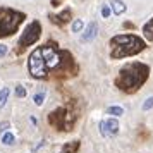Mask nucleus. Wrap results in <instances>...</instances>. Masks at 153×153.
<instances>
[{"mask_svg": "<svg viewBox=\"0 0 153 153\" xmlns=\"http://www.w3.org/2000/svg\"><path fill=\"white\" fill-rule=\"evenodd\" d=\"M81 29H83V21L81 19H76V21L72 22V31L74 33H79Z\"/></svg>", "mask_w": 153, "mask_h": 153, "instance_id": "17", "label": "nucleus"}, {"mask_svg": "<svg viewBox=\"0 0 153 153\" xmlns=\"http://www.w3.org/2000/svg\"><path fill=\"white\" fill-rule=\"evenodd\" d=\"M98 35V24L97 22H90L88 24V28L84 29L83 36H81V42H91V40H95Z\"/></svg>", "mask_w": 153, "mask_h": 153, "instance_id": "8", "label": "nucleus"}, {"mask_svg": "<svg viewBox=\"0 0 153 153\" xmlns=\"http://www.w3.org/2000/svg\"><path fill=\"white\" fill-rule=\"evenodd\" d=\"M40 33H42V26H40V22L33 21L28 28L24 29L21 40H19V48H26V47H29V45L36 43V40L40 38Z\"/></svg>", "mask_w": 153, "mask_h": 153, "instance_id": "6", "label": "nucleus"}, {"mask_svg": "<svg viewBox=\"0 0 153 153\" xmlns=\"http://www.w3.org/2000/svg\"><path fill=\"white\" fill-rule=\"evenodd\" d=\"M9 126H10V124H9L7 120H5V122H0V132H4V134H5V131L9 129Z\"/></svg>", "mask_w": 153, "mask_h": 153, "instance_id": "21", "label": "nucleus"}, {"mask_svg": "<svg viewBox=\"0 0 153 153\" xmlns=\"http://www.w3.org/2000/svg\"><path fill=\"white\" fill-rule=\"evenodd\" d=\"M72 57L67 52H60L59 48H55L53 45H43L29 55L28 60V69L29 74L36 79L45 77L52 71H60L64 69L65 62H71Z\"/></svg>", "mask_w": 153, "mask_h": 153, "instance_id": "1", "label": "nucleus"}, {"mask_svg": "<svg viewBox=\"0 0 153 153\" xmlns=\"http://www.w3.org/2000/svg\"><path fill=\"white\" fill-rule=\"evenodd\" d=\"M107 114H110V115H115V117H119V115H122V114H124V110H122L120 107H108V108H107Z\"/></svg>", "mask_w": 153, "mask_h": 153, "instance_id": "15", "label": "nucleus"}, {"mask_svg": "<svg viewBox=\"0 0 153 153\" xmlns=\"http://www.w3.org/2000/svg\"><path fill=\"white\" fill-rule=\"evenodd\" d=\"M143 35H145L146 40L153 42V19H150V21L143 26Z\"/></svg>", "mask_w": 153, "mask_h": 153, "instance_id": "10", "label": "nucleus"}, {"mask_svg": "<svg viewBox=\"0 0 153 153\" xmlns=\"http://www.w3.org/2000/svg\"><path fill=\"white\" fill-rule=\"evenodd\" d=\"M52 19L55 22H59V24H64V22H67L71 19V10L69 9H65L62 14H59V16H52Z\"/></svg>", "mask_w": 153, "mask_h": 153, "instance_id": "11", "label": "nucleus"}, {"mask_svg": "<svg viewBox=\"0 0 153 153\" xmlns=\"http://www.w3.org/2000/svg\"><path fill=\"white\" fill-rule=\"evenodd\" d=\"M33 100H35V103H36V105H42V103H43V100H45V91H38V93L35 95V98H33Z\"/></svg>", "mask_w": 153, "mask_h": 153, "instance_id": "16", "label": "nucleus"}, {"mask_svg": "<svg viewBox=\"0 0 153 153\" xmlns=\"http://www.w3.org/2000/svg\"><path fill=\"white\" fill-rule=\"evenodd\" d=\"M24 19L22 12H17L14 9L2 7L0 9V36H9L16 33L19 24Z\"/></svg>", "mask_w": 153, "mask_h": 153, "instance_id": "4", "label": "nucleus"}, {"mask_svg": "<svg viewBox=\"0 0 153 153\" xmlns=\"http://www.w3.org/2000/svg\"><path fill=\"white\" fill-rule=\"evenodd\" d=\"M16 97L17 98H24L26 97V90H24L22 86H17V88H16Z\"/></svg>", "mask_w": 153, "mask_h": 153, "instance_id": "19", "label": "nucleus"}, {"mask_svg": "<svg viewBox=\"0 0 153 153\" xmlns=\"http://www.w3.org/2000/svg\"><path fill=\"white\" fill-rule=\"evenodd\" d=\"M5 53H7V47L5 45H0V57H4Z\"/></svg>", "mask_w": 153, "mask_h": 153, "instance_id": "22", "label": "nucleus"}, {"mask_svg": "<svg viewBox=\"0 0 153 153\" xmlns=\"http://www.w3.org/2000/svg\"><path fill=\"white\" fill-rule=\"evenodd\" d=\"M145 48V42L134 35H117L110 40V55L112 59H124L139 53Z\"/></svg>", "mask_w": 153, "mask_h": 153, "instance_id": "3", "label": "nucleus"}, {"mask_svg": "<svg viewBox=\"0 0 153 153\" xmlns=\"http://www.w3.org/2000/svg\"><path fill=\"white\" fill-rule=\"evenodd\" d=\"M7 98H9V88H4L0 91V108L7 103Z\"/></svg>", "mask_w": 153, "mask_h": 153, "instance_id": "14", "label": "nucleus"}, {"mask_svg": "<svg viewBox=\"0 0 153 153\" xmlns=\"http://www.w3.org/2000/svg\"><path fill=\"white\" fill-rule=\"evenodd\" d=\"M152 107H153V97H148L143 103V110H150Z\"/></svg>", "mask_w": 153, "mask_h": 153, "instance_id": "18", "label": "nucleus"}, {"mask_svg": "<svg viewBox=\"0 0 153 153\" xmlns=\"http://www.w3.org/2000/svg\"><path fill=\"white\" fill-rule=\"evenodd\" d=\"M50 124L55 126L57 129H62V131H69L71 126H72V120H71V114L67 108H57L55 112L50 114Z\"/></svg>", "mask_w": 153, "mask_h": 153, "instance_id": "5", "label": "nucleus"}, {"mask_svg": "<svg viewBox=\"0 0 153 153\" xmlns=\"http://www.w3.org/2000/svg\"><path fill=\"white\" fill-rule=\"evenodd\" d=\"M108 5H110V9L114 10V14H117V16H120V14L126 12V4L120 2V0H112Z\"/></svg>", "mask_w": 153, "mask_h": 153, "instance_id": "9", "label": "nucleus"}, {"mask_svg": "<svg viewBox=\"0 0 153 153\" xmlns=\"http://www.w3.org/2000/svg\"><path fill=\"white\" fill-rule=\"evenodd\" d=\"M77 148H79V143H77V141H72V143H69V145L64 146V150L60 153H74Z\"/></svg>", "mask_w": 153, "mask_h": 153, "instance_id": "12", "label": "nucleus"}, {"mask_svg": "<svg viewBox=\"0 0 153 153\" xmlns=\"http://www.w3.org/2000/svg\"><path fill=\"white\" fill-rule=\"evenodd\" d=\"M148 72H150V69L145 64H139V62L127 64V65H124L122 69L119 71V76L115 79V86L120 91L132 93V91H136L146 81Z\"/></svg>", "mask_w": 153, "mask_h": 153, "instance_id": "2", "label": "nucleus"}, {"mask_svg": "<svg viewBox=\"0 0 153 153\" xmlns=\"http://www.w3.org/2000/svg\"><path fill=\"white\" fill-rule=\"evenodd\" d=\"M102 16H103V17H108V16H110V5H103V7H102Z\"/></svg>", "mask_w": 153, "mask_h": 153, "instance_id": "20", "label": "nucleus"}, {"mask_svg": "<svg viewBox=\"0 0 153 153\" xmlns=\"http://www.w3.org/2000/svg\"><path fill=\"white\" fill-rule=\"evenodd\" d=\"M2 143H4V145H7V146L14 145V134H10V132H5V134L2 136Z\"/></svg>", "mask_w": 153, "mask_h": 153, "instance_id": "13", "label": "nucleus"}, {"mask_svg": "<svg viewBox=\"0 0 153 153\" xmlns=\"http://www.w3.org/2000/svg\"><path fill=\"white\" fill-rule=\"evenodd\" d=\"M98 127H100V132L103 134L105 138H110L114 134H117L119 122H117V119H107V120H102Z\"/></svg>", "mask_w": 153, "mask_h": 153, "instance_id": "7", "label": "nucleus"}]
</instances>
